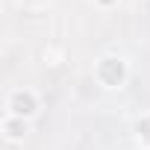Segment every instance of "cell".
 I'll list each match as a JSON object with an SVG mask.
<instances>
[{
  "instance_id": "5",
  "label": "cell",
  "mask_w": 150,
  "mask_h": 150,
  "mask_svg": "<svg viewBox=\"0 0 150 150\" xmlns=\"http://www.w3.org/2000/svg\"><path fill=\"white\" fill-rule=\"evenodd\" d=\"M135 138L141 141V147L150 150V115H144V118L135 124Z\"/></svg>"
},
{
  "instance_id": "6",
  "label": "cell",
  "mask_w": 150,
  "mask_h": 150,
  "mask_svg": "<svg viewBox=\"0 0 150 150\" xmlns=\"http://www.w3.org/2000/svg\"><path fill=\"white\" fill-rule=\"evenodd\" d=\"M97 3H100V6H112V3H115V0H97Z\"/></svg>"
},
{
  "instance_id": "4",
  "label": "cell",
  "mask_w": 150,
  "mask_h": 150,
  "mask_svg": "<svg viewBox=\"0 0 150 150\" xmlns=\"http://www.w3.org/2000/svg\"><path fill=\"white\" fill-rule=\"evenodd\" d=\"M65 47L59 44V41H47L44 47H41V62L47 65V68H62L65 65Z\"/></svg>"
},
{
  "instance_id": "3",
  "label": "cell",
  "mask_w": 150,
  "mask_h": 150,
  "mask_svg": "<svg viewBox=\"0 0 150 150\" xmlns=\"http://www.w3.org/2000/svg\"><path fill=\"white\" fill-rule=\"evenodd\" d=\"M27 132H30V121L27 118H15V115H6L3 118V135L9 141H24Z\"/></svg>"
},
{
  "instance_id": "1",
  "label": "cell",
  "mask_w": 150,
  "mask_h": 150,
  "mask_svg": "<svg viewBox=\"0 0 150 150\" xmlns=\"http://www.w3.org/2000/svg\"><path fill=\"white\" fill-rule=\"evenodd\" d=\"M94 77H97V83L103 88H121L124 80H127V65L118 56H103L97 62V68H94Z\"/></svg>"
},
{
  "instance_id": "2",
  "label": "cell",
  "mask_w": 150,
  "mask_h": 150,
  "mask_svg": "<svg viewBox=\"0 0 150 150\" xmlns=\"http://www.w3.org/2000/svg\"><path fill=\"white\" fill-rule=\"evenodd\" d=\"M6 109H9V115L30 121V118L38 112V97H35L30 88H15V91L6 97Z\"/></svg>"
}]
</instances>
